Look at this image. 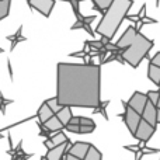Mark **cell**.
Listing matches in <instances>:
<instances>
[{
	"instance_id": "cell-1",
	"label": "cell",
	"mask_w": 160,
	"mask_h": 160,
	"mask_svg": "<svg viewBox=\"0 0 160 160\" xmlns=\"http://www.w3.org/2000/svg\"><path fill=\"white\" fill-rule=\"evenodd\" d=\"M56 100L62 107L97 110L100 100V65L65 63L56 66Z\"/></svg>"
},
{
	"instance_id": "cell-2",
	"label": "cell",
	"mask_w": 160,
	"mask_h": 160,
	"mask_svg": "<svg viewBox=\"0 0 160 160\" xmlns=\"http://www.w3.org/2000/svg\"><path fill=\"white\" fill-rule=\"evenodd\" d=\"M117 48L121 51V58L132 68H138L153 48V41L148 39L138 28L128 27L117 42Z\"/></svg>"
},
{
	"instance_id": "cell-3",
	"label": "cell",
	"mask_w": 160,
	"mask_h": 160,
	"mask_svg": "<svg viewBox=\"0 0 160 160\" xmlns=\"http://www.w3.org/2000/svg\"><path fill=\"white\" fill-rule=\"evenodd\" d=\"M132 4L133 3L131 0H112L111 6L102 14L101 21L98 22L96 28V32L101 37L102 41H110L114 38L122 20L125 18Z\"/></svg>"
},
{
	"instance_id": "cell-4",
	"label": "cell",
	"mask_w": 160,
	"mask_h": 160,
	"mask_svg": "<svg viewBox=\"0 0 160 160\" xmlns=\"http://www.w3.org/2000/svg\"><path fill=\"white\" fill-rule=\"evenodd\" d=\"M122 105H124V110H125V114H124V121H125V125L128 127L129 129L131 135L135 136L136 131H138V127L141 124V119H142V115L138 114L136 111H133L132 108H129L127 105V102L122 101Z\"/></svg>"
},
{
	"instance_id": "cell-5",
	"label": "cell",
	"mask_w": 160,
	"mask_h": 160,
	"mask_svg": "<svg viewBox=\"0 0 160 160\" xmlns=\"http://www.w3.org/2000/svg\"><path fill=\"white\" fill-rule=\"evenodd\" d=\"M146 102H148V96H146V94L136 91V93H133L132 97H131V98L127 101V105L129 108H132L133 111H136L138 114H141V115H142Z\"/></svg>"
},
{
	"instance_id": "cell-6",
	"label": "cell",
	"mask_w": 160,
	"mask_h": 160,
	"mask_svg": "<svg viewBox=\"0 0 160 160\" xmlns=\"http://www.w3.org/2000/svg\"><path fill=\"white\" fill-rule=\"evenodd\" d=\"M155 131H156L155 127H152V125H149L148 122H145L143 119H141V124H139L138 131H136V133H135L133 138H136L139 142L146 143V142L155 135Z\"/></svg>"
},
{
	"instance_id": "cell-7",
	"label": "cell",
	"mask_w": 160,
	"mask_h": 160,
	"mask_svg": "<svg viewBox=\"0 0 160 160\" xmlns=\"http://www.w3.org/2000/svg\"><path fill=\"white\" fill-rule=\"evenodd\" d=\"M28 6L31 8H35L37 11H39L42 16L49 17L52 7L55 6V2L53 0H28Z\"/></svg>"
},
{
	"instance_id": "cell-8",
	"label": "cell",
	"mask_w": 160,
	"mask_h": 160,
	"mask_svg": "<svg viewBox=\"0 0 160 160\" xmlns=\"http://www.w3.org/2000/svg\"><path fill=\"white\" fill-rule=\"evenodd\" d=\"M142 119L145 122H148L149 125H152V127H158V108L149 101V98H148L145 110L142 112Z\"/></svg>"
},
{
	"instance_id": "cell-9",
	"label": "cell",
	"mask_w": 160,
	"mask_h": 160,
	"mask_svg": "<svg viewBox=\"0 0 160 160\" xmlns=\"http://www.w3.org/2000/svg\"><path fill=\"white\" fill-rule=\"evenodd\" d=\"M90 148H91V143H88V142H75V143L69 148L68 153L72 155V156H75V158L80 159V160H84L86 155H87V152H88Z\"/></svg>"
},
{
	"instance_id": "cell-10",
	"label": "cell",
	"mask_w": 160,
	"mask_h": 160,
	"mask_svg": "<svg viewBox=\"0 0 160 160\" xmlns=\"http://www.w3.org/2000/svg\"><path fill=\"white\" fill-rule=\"evenodd\" d=\"M66 142H69V139H68V136L65 135L63 132H58L55 133V135H52L49 139H47V141L44 142V145L48 148V150L53 149V148L56 146H61V145L66 143Z\"/></svg>"
},
{
	"instance_id": "cell-11",
	"label": "cell",
	"mask_w": 160,
	"mask_h": 160,
	"mask_svg": "<svg viewBox=\"0 0 160 160\" xmlns=\"http://www.w3.org/2000/svg\"><path fill=\"white\" fill-rule=\"evenodd\" d=\"M39 125H41V124H39ZM41 127L45 128V129H47V132H49V133L51 132H56V133H58V132H62V129H65V127L62 125V122L59 121L56 115H53L49 121L45 122V124L41 125Z\"/></svg>"
},
{
	"instance_id": "cell-12",
	"label": "cell",
	"mask_w": 160,
	"mask_h": 160,
	"mask_svg": "<svg viewBox=\"0 0 160 160\" xmlns=\"http://www.w3.org/2000/svg\"><path fill=\"white\" fill-rule=\"evenodd\" d=\"M96 20V16H88V17H82L80 20H78L76 21V24H73L72 30H78V28H83V30H86L90 35H94L93 30L90 28V24L91 21H94Z\"/></svg>"
},
{
	"instance_id": "cell-13",
	"label": "cell",
	"mask_w": 160,
	"mask_h": 160,
	"mask_svg": "<svg viewBox=\"0 0 160 160\" xmlns=\"http://www.w3.org/2000/svg\"><path fill=\"white\" fill-rule=\"evenodd\" d=\"M37 115H38V119H39V124L41 125H44L45 122H48L49 121L51 118H52L53 115H55V114L52 112V110H51L49 107H48V104L47 102H42V105L41 107H39V110H38V114H37Z\"/></svg>"
},
{
	"instance_id": "cell-14",
	"label": "cell",
	"mask_w": 160,
	"mask_h": 160,
	"mask_svg": "<svg viewBox=\"0 0 160 160\" xmlns=\"http://www.w3.org/2000/svg\"><path fill=\"white\" fill-rule=\"evenodd\" d=\"M56 117H58V119L62 122V125H63V127L66 128V125L69 124L70 119L73 118L72 108H69V107H63L58 114H56Z\"/></svg>"
},
{
	"instance_id": "cell-15",
	"label": "cell",
	"mask_w": 160,
	"mask_h": 160,
	"mask_svg": "<svg viewBox=\"0 0 160 160\" xmlns=\"http://www.w3.org/2000/svg\"><path fill=\"white\" fill-rule=\"evenodd\" d=\"M148 76H149V79L152 80L155 84L159 86V83H160V68L153 66V65L149 63V68H148Z\"/></svg>"
},
{
	"instance_id": "cell-16",
	"label": "cell",
	"mask_w": 160,
	"mask_h": 160,
	"mask_svg": "<svg viewBox=\"0 0 160 160\" xmlns=\"http://www.w3.org/2000/svg\"><path fill=\"white\" fill-rule=\"evenodd\" d=\"M111 3H112V0H93L94 10L100 11V13H102V14L108 10V7L111 6Z\"/></svg>"
},
{
	"instance_id": "cell-17",
	"label": "cell",
	"mask_w": 160,
	"mask_h": 160,
	"mask_svg": "<svg viewBox=\"0 0 160 160\" xmlns=\"http://www.w3.org/2000/svg\"><path fill=\"white\" fill-rule=\"evenodd\" d=\"M8 155L13 156V158H11V160H27V159L31 156V155H27V153H22V152H21V142L18 143V146H17L16 149L8 150Z\"/></svg>"
},
{
	"instance_id": "cell-18",
	"label": "cell",
	"mask_w": 160,
	"mask_h": 160,
	"mask_svg": "<svg viewBox=\"0 0 160 160\" xmlns=\"http://www.w3.org/2000/svg\"><path fill=\"white\" fill-rule=\"evenodd\" d=\"M84 160H102V155L100 153V150L97 149L96 146L91 145V148L88 149V152H87V155H86Z\"/></svg>"
},
{
	"instance_id": "cell-19",
	"label": "cell",
	"mask_w": 160,
	"mask_h": 160,
	"mask_svg": "<svg viewBox=\"0 0 160 160\" xmlns=\"http://www.w3.org/2000/svg\"><path fill=\"white\" fill-rule=\"evenodd\" d=\"M21 30H22V28L20 27V28H18V31H17L16 34H13V37H11V35H8V37H7L8 41H11V48H10L11 51H13L14 48H16L17 42H20V41H25V38L21 35Z\"/></svg>"
},
{
	"instance_id": "cell-20",
	"label": "cell",
	"mask_w": 160,
	"mask_h": 160,
	"mask_svg": "<svg viewBox=\"0 0 160 160\" xmlns=\"http://www.w3.org/2000/svg\"><path fill=\"white\" fill-rule=\"evenodd\" d=\"M10 0H2L0 2V20L6 18L8 16V11H10Z\"/></svg>"
},
{
	"instance_id": "cell-21",
	"label": "cell",
	"mask_w": 160,
	"mask_h": 160,
	"mask_svg": "<svg viewBox=\"0 0 160 160\" xmlns=\"http://www.w3.org/2000/svg\"><path fill=\"white\" fill-rule=\"evenodd\" d=\"M45 102H47V104H48V107H49L51 110H52V112L55 114V115L59 112V111L62 110V108H63V107H62V105L58 102V100H56V97H53V98L47 100V101H45Z\"/></svg>"
},
{
	"instance_id": "cell-22",
	"label": "cell",
	"mask_w": 160,
	"mask_h": 160,
	"mask_svg": "<svg viewBox=\"0 0 160 160\" xmlns=\"http://www.w3.org/2000/svg\"><path fill=\"white\" fill-rule=\"evenodd\" d=\"M146 96H148V98H149V101L156 107V104H158V101H159V97H160V91H149Z\"/></svg>"
},
{
	"instance_id": "cell-23",
	"label": "cell",
	"mask_w": 160,
	"mask_h": 160,
	"mask_svg": "<svg viewBox=\"0 0 160 160\" xmlns=\"http://www.w3.org/2000/svg\"><path fill=\"white\" fill-rule=\"evenodd\" d=\"M70 6H72V7H73V11H75V16H76V18H78V20H80V18H82V14H80L79 13V4H80V2H73V0H70Z\"/></svg>"
},
{
	"instance_id": "cell-24",
	"label": "cell",
	"mask_w": 160,
	"mask_h": 160,
	"mask_svg": "<svg viewBox=\"0 0 160 160\" xmlns=\"http://www.w3.org/2000/svg\"><path fill=\"white\" fill-rule=\"evenodd\" d=\"M107 105H108V101H104V104H102V102H101V104L98 105V108H97V110H96V112H100V114H102L105 119H108L107 114H105V107H107Z\"/></svg>"
},
{
	"instance_id": "cell-25",
	"label": "cell",
	"mask_w": 160,
	"mask_h": 160,
	"mask_svg": "<svg viewBox=\"0 0 160 160\" xmlns=\"http://www.w3.org/2000/svg\"><path fill=\"white\" fill-rule=\"evenodd\" d=\"M149 63H150V65H153V66H158V68H160V52H158L155 56H153L152 59H150Z\"/></svg>"
},
{
	"instance_id": "cell-26",
	"label": "cell",
	"mask_w": 160,
	"mask_h": 160,
	"mask_svg": "<svg viewBox=\"0 0 160 160\" xmlns=\"http://www.w3.org/2000/svg\"><path fill=\"white\" fill-rule=\"evenodd\" d=\"M96 127H80L79 128V133H91L94 131Z\"/></svg>"
},
{
	"instance_id": "cell-27",
	"label": "cell",
	"mask_w": 160,
	"mask_h": 160,
	"mask_svg": "<svg viewBox=\"0 0 160 160\" xmlns=\"http://www.w3.org/2000/svg\"><path fill=\"white\" fill-rule=\"evenodd\" d=\"M0 111L4 114V100H3V96L0 94Z\"/></svg>"
},
{
	"instance_id": "cell-28",
	"label": "cell",
	"mask_w": 160,
	"mask_h": 160,
	"mask_svg": "<svg viewBox=\"0 0 160 160\" xmlns=\"http://www.w3.org/2000/svg\"><path fill=\"white\" fill-rule=\"evenodd\" d=\"M63 160H80V159L75 158V156H72V155H69V153H66V155H65V159H63Z\"/></svg>"
},
{
	"instance_id": "cell-29",
	"label": "cell",
	"mask_w": 160,
	"mask_h": 160,
	"mask_svg": "<svg viewBox=\"0 0 160 160\" xmlns=\"http://www.w3.org/2000/svg\"><path fill=\"white\" fill-rule=\"evenodd\" d=\"M156 108H158V110H160V97H159V101H158V104H156Z\"/></svg>"
},
{
	"instance_id": "cell-30",
	"label": "cell",
	"mask_w": 160,
	"mask_h": 160,
	"mask_svg": "<svg viewBox=\"0 0 160 160\" xmlns=\"http://www.w3.org/2000/svg\"><path fill=\"white\" fill-rule=\"evenodd\" d=\"M159 87H160V83H159Z\"/></svg>"
},
{
	"instance_id": "cell-31",
	"label": "cell",
	"mask_w": 160,
	"mask_h": 160,
	"mask_svg": "<svg viewBox=\"0 0 160 160\" xmlns=\"http://www.w3.org/2000/svg\"><path fill=\"white\" fill-rule=\"evenodd\" d=\"M0 138H2V135H0Z\"/></svg>"
}]
</instances>
